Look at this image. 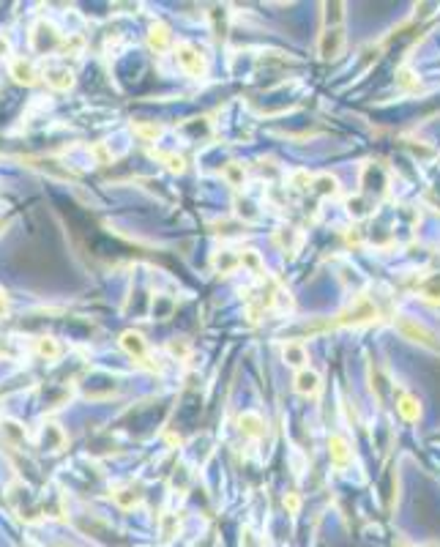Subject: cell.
I'll return each mask as SVG.
<instances>
[{"mask_svg": "<svg viewBox=\"0 0 440 547\" xmlns=\"http://www.w3.org/2000/svg\"><path fill=\"white\" fill-rule=\"evenodd\" d=\"M238 430L252 438V441H257V438H263L265 435V422L260 413H254V410H244L241 416H238Z\"/></svg>", "mask_w": 440, "mask_h": 547, "instance_id": "8", "label": "cell"}, {"mask_svg": "<svg viewBox=\"0 0 440 547\" xmlns=\"http://www.w3.org/2000/svg\"><path fill=\"white\" fill-rule=\"evenodd\" d=\"M394 326H397V331L405 336V339L416 342V345H422V348H429V351H438V348H440L438 336L432 334V331H429L426 326H422L419 320H413V318H397V320H394Z\"/></svg>", "mask_w": 440, "mask_h": 547, "instance_id": "2", "label": "cell"}, {"mask_svg": "<svg viewBox=\"0 0 440 547\" xmlns=\"http://www.w3.org/2000/svg\"><path fill=\"white\" fill-rule=\"evenodd\" d=\"M6 53H9V41H6L3 36H0V58H3Z\"/></svg>", "mask_w": 440, "mask_h": 547, "instance_id": "28", "label": "cell"}, {"mask_svg": "<svg viewBox=\"0 0 440 547\" xmlns=\"http://www.w3.org/2000/svg\"><path fill=\"white\" fill-rule=\"evenodd\" d=\"M33 348L36 354L41 356V359H47V361H58L63 356V348H60V342L55 336H36Z\"/></svg>", "mask_w": 440, "mask_h": 547, "instance_id": "12", "label": "cell"}, {"mask_svg": "<svg viewBox=\"0 0 440 547\" xmlns=\"http://www.w3.org/2000/svg\"><path fill=\"white\" fill-rule=\"evenodd\" d=\"M320 386H323V381H320V375L315 370H299L296 372V378H293V388L299 391L301 397H317L320 394Z\"/></svg>", "mask_w": 440, "mask_h": 547, "instance_id": "6", "label": "cell"}, {"mask_svg": "<svg viewBox=\"0 0 440 547\" xmlns=\"http://www.w3.org/2000/svg\"><path fill=\"white\" fill-rule=\"evenodd\" d=\"M397 77H399V85H402V88H413V90L422 88V83H419V77H416L413 71L399 69V74H397Z\"/></svg>", "mask_w": 440, "mask_h": 547, "instance_id": "23", "label": "cell"}, {"mask_svg": "<svg viewBox=\"0 0 440 547\" xmlns=\"http://www.w3.org/2000/svg\"><path fill=\"white\" fill-rule=\"evenodd\" d=\"M176 60H178V66L183 69V74H189V77H194V80H200V77H205V55L200 53L194 44H178L176 47Z\"/></svg>", "mask_w": 440, "mask_h": 547, "instance_id": "4", "label": "cell"}, {"mask_svg": "<svg viewBox=\"0 0 440 547\" xmlns=\"http://www.w3.org/2000/svg\"><path fill=\"white\" fill-rule=\"evenodd\" d=\"M9 315V293L0 287V320Z\"/></svg>", "mask_w": 440, "mask_h": 547, "instance_id": "27", "label": "cell"}, {"mask_svg": "<svg viewBox=\"0 0 440 547\" xmlns=\"http://www.w3.org/2000/svg\"><path fill=\"white\" fill-rule=\"evenodd\" d=\"M284 509L290 514H299V509H301V498L296 493H287L284 495Z\"/></svg>", "mask_w": 440, "mask_h": 547, "instance_id": "26", "label": "cell"}, {"mask_svg": "<svg viewBox=\"0 0 440 547\" xmlns=\"http://www.w3.org/2000/svg\"><path fill=\"white\" fill-rule=\"evenodd\" d=\"M90 156L99 161V164H112V154L107 151V145L104 142H96L93 148H90Z\"/></svg>", "mask_w": 440, "mask_h": 547, "instance_id": "21", "label": "cell"}, {"mask_svg": "<svg viewBox=\"0 0 440 547\" xmlns=\"http://www.w3.org/2000/svg\"><path fill=\"white\" fill-rule=\"evenodd\" d=\"M397 410L405 422H419L422 419V403L413 397V394H402L399 403H397Z\"/></svg>", "mask_w": 440, "mask_h": 547, "instance_id": "14", "label": "cell"}, {"mask_svg": "<svg viewBox=\"0 0 440 547\" xmlns=\"http://www.w3.org/2000/svg\"><path fill=\"white\" fill-rule=\"evenodd\" d=\"M112 501H115L121 509H134V506L142 504V493L134 490V487H118V490H112Z\"/></svg>", "mask_w": 440, "mask_h": 547, "instance_id": "16", "label": "cell"}, {"mask_svg": "<svg viewBox=\"0 0 440 547\" xmlns=\"http://www.w3.org/2000/svg\"><path fill=\"white\" fill-rule=\"evenodd\" d=\"M328 457L334 462L336 468H348L353 460V449L348 438H342V435H331L328 438Z\"/></svg>", "mask_w": 440, "mask_h": 547, "instance_id": "7", "label": "cell"}, {"mask_svg": "<svg viewBox=\"0 0 440 547\" xmlns=\"http://www.w3.org/2000/svg\"><path fill=\"white\" fill-rule=\"evenodd\" d=\"M241 265H247V268H252V271H260V268H263V260H260L257 252L247 249V252H241Z\"/></svg>", "mask_w": 440, "mask_h": 547, "instance_id": "22", "label": "cell"}, {"mask_svg": "<svg viewBox=\"0 0 440 547\" xmlns=\"http://www.w3.org/2000/svg\"><path fill=\"white\" fill-rule=\"evenodd\" d=\"M238 265H241V252L222 249V252H216V257H213V268H216L219 274H232Z\"/></svg>", "mask_w": 440, "mask_h": 547, "instance_id": "13", "label": "cell"}, {"mask_svg": "<svg viewBox=\"0 0 440 547\" xmlns=\"http://www.w3.org/2000/svg\"><path fill=\"white\" fill-rule=\"evenodd\" d=\"M377 307L375 301L367 299V296H358L353 301L348 309H342L339 315H334L331 320L320 323V326H306V331H323V329H358V326H367V323H375L377 320Z\"/></svg>", "mask_w": 440, "mask_h": 547, "instance_id": "1", "label": "cell"}, {"mask_svg": "<svg viewBox=\"0 0 440 547\" xmlns=\"http://www.w3.org/2000/svg\"><path fill=\"white\" fill-rule=\"evenodd\" d=\"M121 348H124L126 354L132 356L140 367L156 370V364H151V354H148V345H145L142 334H137V331H124V334H121Z\"/></svg>", "mask_w": 440, "mask_h": 547, "instance_id": "5", "label": "cell"}, {"mask_svg": "<svg viewBox=\"0 0 440 547\" xmlns=\"http://www.w3.org/2000/svg\"><path fill=\"white\" fill-rule=\"evenodd\" d=\"M282 356L290 367L304 370V364H306V348H304L301 342H287V345L282 348Z\"/></svg>", "mask_w": 440, "mask_h": 547, "instance_id": "17", "label": "cell"}, {"mask_svg": "<svg viewBox=\"0 0 440 547\" xmlns=\"http://www.w3.org/2000/svg\"><path fill=\"white\" fill-rule=\"evenodd\" d=\"M312 192L323 194V197H336L339 194V181L331 173H323L312 181Z\"/></svg>", "mask_w": 440, "mask_h": 547, "instance_id": "18", "label": "cell"}, {"mask_svg": "<svg viewBox=\"0 0 440 547\" xmlns=\"http://www.w3.org/2000/svg\"><path fill=\"white\" fill-rule=\"evenodd\" d=\"M345 47V25H323V33H320V44H317V53L320 60H336L342 55Z\"/></svg>", "mask_w": 440, "mask_h": 547, "instance_id": "3", "label": "cell"}, {"mask_svg": "<svg viewBox=\"0 0 440 547\" xmlns=\"http://www.w3.org/2000/svg\"><path fill=\"white\" fill-rule=\"evenodd\" d=\"M225 178H227L230 186H235V189H238V186H244V178H247V176H244V167L232 161V164H227V167H225Z\"/></svg>", "mask_w": 440, "mask_h": 547, "instance_id": "20", "label": "cell"}, {"mask_svg": "<svg viewBox=\"0 0 440 547\" xmlns=\"http://www.w3.org/2000/svg\"><path fill=\"white\" fill-rule=\"evenodd\" d=\"M167 351L176 356V359L178 356L186 359V356H189V342H186V339H170V342H167Z\"/></svg>", "mask_w": 440, "mask_h": 547, "instance_id": "24", "label": "cell"}, {"mask_svg": "<svg viewBox=\"0 0 440 547\" xmlns=\"http://www.w3.org/2000/svg\"><path fill=\"white\" fill-rule=\"evenodd\" d=\"M3 356H6V342L0 339V359H3Z\"/></svg>", "mask_w": 440, "mask_h": 547, "instance_id": "29", "label": "cell"}, {"mask_svg": "<svg viewBox=\"0 0 440 547\" xmlns=\"http://www.w3.org/2000/svg\"><path fill=\"white\" fill-rule=\"evenodd\" d=\"M148 47L159 55L167 53V50L173 47V33H170V28H167L164 22H154V25H151V31H148Z\"/></svg>", "mask_w": 440, "mask_h": 547, "instance_id": "9", "label": "cell"}, {"mask_svg": "<svg viewBox=\"0 0 440 547\" xmlns=\"http://www.w3.org/2000/svg\"><path fill=\"white\" fill-rule=\"evenodd\" d=\"M132 129H134V134H137L142 142H156L159 134H161V126L159 124H134Z\"/></svg>", "mask_w": 440, "mask_h": 547, "instance_id": "19", "label": "cell"}, {"mask_svg": "<svg viewBox=\"0 0 440 547\" xmlns=\"http://www.w3.org/2000/svg\"><path fill=\"white\" fill-rule=\"evenodd\" d=\"M159 159L167 164L170 173H183V159L176 156V154H159Z\"/></svg>", "mask_w": 440, "mask_h": 547, "instance_id": "25", "label": "cell"}, {"mask_svg": "<svg viewBox=\"0 0 440 547\" xmlns=\"http://www.w3.org/2000/svg\"><path fill=\"white\" fill-rule=\"evenodd\" d=\"M419 296L426 304H440V274H429L419 282Z\"/></svg>", "mask_w": 440, "mask_h": 547, "instance_id": "15", "label": "cell"}, {"mask_svg": "<svg viewBox=\"0 0 440 547\" xmlns=\"http://www.w3.org/2000/svg\"><path fill=\"white\" fill-rule=\"evenodd\" d=\"M9 71H11V77L17 80L19 85H36V83H38V71H36L33 63H28L25 58H17V60H11Z\"/></svg>", "mask_w": 440, "mask_h": 547, "instance_id": "11", "label": "cell"}, {"mask_svg": "<svg viewBox=\"0 0 440 547\" xmlns=\"http://www.w3.org/2000/svg\"><path fill=\"white\" fill-rule=\"evenodd\" d=\"M44 80H47V85L55 90H69L74 85V74L71 69L66 66H50V69H44Z\"/></svg>", "mask_w": 440, "mask_h": 547, "instance_id": "10", "label": "cell"}]
</instances>
